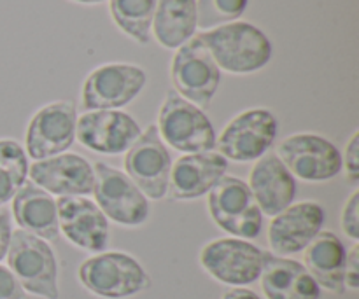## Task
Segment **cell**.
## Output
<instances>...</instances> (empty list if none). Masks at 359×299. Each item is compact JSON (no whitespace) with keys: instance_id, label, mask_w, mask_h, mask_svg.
Segmentation results:
<instances>
[{"instance_id":"1","label":"cell","mask_w":359,"mask_h":299,"mask_svg":"<svg viewBox=\"0 0 359 299\" xmlns=\"http://www.w3.org/2000/svg\"><path fill=\"white\" fill-rule=\"evenodd\" d=\"M202 41L219 70L230 74H252L272 58V44L258 27L245 21H231L202 32Z\"/></svg>"},{"instance_id":"2","label":"cell","mask_w":359,"mask_h":299,"mask_svg":"<svg viewBox=\"0 0 359 299\" xmlns=\"http://www.w3.org/2000/svg\"><path fill=\"white\" fill-rule=\"evenodd\" d=\"M79 282L88 293L104 299H126L151 286L149 275L126 252H98L84 259L77 270Z\"/></svg>"},{"instance_id":"3","label":"cell","mask_w":359,"mask_h":299,"mask_svg":"<svg viewBox=\"0 0 359 299\" xmlns=\"http://www.w3.org/2000/svg\"><path fill=\"white\" fill-rule=\"evenodd\" d=\"M7 268L25 293L42 299H58V263L51 245L35 235L16 230L11 235Z\"/></svg>"},{"instance_id":"4","label":"cell","mask_w":359,"mask_h":299,"mask_svg":"<svg viewBox=\"0 0 359 299\" xmlns=\"http://www.w3.org/2000/svg\"><path fill=\"white\" fill-rule=\"evenodd\" d=\"M156 128L163 142L184 154L207 153L216 147V132L205 112L174 90L161 104Z\"/></svg>"},{"instance_id":"5","label":"cell","mask_w":359,"mask_h":299,"mask_svg":"<svg viewBox=\"0 0 359 299\" xmlns=\"http://www.w3.org/2000/svg\"><path fill=\"white\" fill-rule=\"evenodd\" d=\"M93 196L98 209L112 223L125 228L142 226L149 219V200L125 172L97 161L93 165Z\"/></svg>"},{"instance_id":"6","label":"cell","mask_w":359,"mask_h":299,"mask_svg":"<svg viewBox=\"0 0 359 299\" xmlns=\"http://www.w3.org/2000/svg\"><path fill=\"white\" fill-rule=\"evenodd\" d=\"M209 214L216 226L233 238L252 240L262 235L263 214L248 182L224 175L209 193Z\"/></svg>"},{"instance_id":"7","label":"cell","mask_w":359,"mask_h":299,"mask_svg":"<svg viewBox=\"0 0 359 299\" xmlns=\"http://www.w3.org/2000/svg\"><path fill=\"white\" fill-rule=\"evenodd\" d=\"M266 251L242 238H217L200 251V265L217 282L245 287L259 280Z\"/></svg>"},{"instance_id":"8","label":"cell","mask_w":359,"mask_h":299,"mask_svg":"<svg viewBox=\"0 0 359 299\" xmlns=\"http://www.w3.org/2000/svg\"><path fill=\"white\" fill-rule=\"evenodd\" d=\"M172 84L175 93L203 109L210 107L221 83V70L198 37H191L175 49L170 63Z\"/></svg>"},{"instance_id":"9","label":"cell","mask_w":359,"mask_h":299,"mask_svg":"<svg viewBox=\"0 0 359 299\" xmlns=\"http://www.w3.org/2000/svg\"><path fill=\"white\" fill-rule=\"evenodd\" d=\"M277 132L279 123L269 109H248L224 126L216 139V147L226 160L251 163L269 153L276 142Z\"/></svg>"},{"instance_id":"10","label":"cell","mask_w":359,"mask_h":299,"mask_svg":"<svg viewBox=\"0 0 359 299\" xmlns=\"http://www.w3.org/2000/svg\"><path fill=\"white\" fill-rule=\"evenodd\" d=\"M147 83L146 70L132 63H105L88 74L83 84L84 111H121Z\"/></svg>"},{"instance_id":"11","label":"cell","mask_w":359,"mask_h":299,"mask_svg":"<svg viewBox=\"0 0 359 299\" xmlns=\"http://www.w3.org/2000/svg\"><path fill=\"white\" fill-rule=\"evenodd\" d=\"M277 156L293 177L326 182L342 172V154L328 139L316 133H294L277 147Z\"/></svg>"},{"instance_id":"12","label":"cell","mask_w":359,"mask_h":299,"mask_svg":"<svg viewBox=\"0 0 359 299\" xmlns=\"http://www.w3.org/2000/svg\"><path fill=\"white\" fill-rule=\"evenodd\" d=\"M77 109L72 100L44 105L32 116L25 135V153L34 161L67 153L76 140Z\"/></svg>"},{"instance_id":"13","label":"cell","mask_w":359,"mask_h":299,"mask_svg":"<svg viewBox=\"0 0 359 299\" xmlns=\"http://www.w3.org/2000/svg\"><path fill=\"white\" fill-rule=\"evenodd\" d=\"M125 170L147 200H161L167 196L172 158L158 133L156 125H149V128L140 133L135 144L126 151Z\"/></svg>"},{"instance_id":"14","label":"cell","mask_w":359,"mask_h":299,"mask_svg":"<svg viewBox=\"0 0 359 299\" xmlns=\"http://www.w3.org/2000/svg\"><path fill=\"white\" fill-rule=\"evenodd\" d=\"M142 130L123 111H88L77 118L76 140L98 154L118 156L135 144Z\"/></svg>"},{"instance_id":"15","label":"cell","mask_w":359,"mask_h":299,"mask_svg":"<svg viewBox=\"0 0 359 299\" xmlns=\"http://www.w3.org/2000/svg\"><path fill=\"white\" fill-rule=\"evenodd\" d=\"M60 233L76 247L88 252H104L111 238L109 219L97 203L86 196H60L56 200Z\"/></svg>"},{"instance_id":"16","label":"cell","mask_w":359,"mask_h":299,"mask_svg":"<svg viewBox=\"0 0 359 299\" xmlns=\"http://www.w3.org/2000/svg\"><path fill=\"white\" fill-rule=\"evenodd\" d=\"M325 209L318 202H300L272 217L269 226V245L272 254L290 258L300 254L323 231Z\"/></svg>"},{"instance_id":"17","label":"cell","mask_w":359,"mask_h":299,"mask_svg":"<svg viewBox=\"0 0 359 299\" xmlns=\"http://www.w3.org/2000/svg\"><path fill=\"white\" fill-rule=\"evenodd\" d=\"M28 177L35 186L55 196H86L93 191V165L79 154L63 153L34 161Z\"/></svg>"},{"instance_id":"18","label":"cell","mask_w":359,"mask_h":299,"mask_svg":"<svg viewBox=\"0 0 359 299\" xmlns=\"http://www.w3.org/2000/svg\"><path fill=\"white\" fill-rule=\"evenodd\" d=\"M228 160L216 151L184 154L170 170L167 196L174 202L202 198L226 175Z\"/></svg>"},{"instance_id":"19","label":"cell","mask_w":359,"mask_h":299,"mask_svg":"<svg viewBox=\"0 0 359 299\" xmlns=\"http://www.w3.org/2000/svg\"><path fill=\"white\" fill-rule=\"evenodd\" d=\"M248 186L256 205L269 217L293 205L297 196V181L276 153H266L256 160Z\"/></svg>"},{"instance_id":"20","label":"cell","mask_w":359,"mask_h":299,"mask_svg":"<svg viewBox=\"0 0 359 299\" xmlns=\"http://www.w3.org/2000/svg\"><path fill=\"white\" fill-rule=\"evenodd\" d=\"M11 202L13 217L20 230L46 242L60 240L56 200L48 191L35 186L32 181H27Z\"/></svg>"},{"instance_id":"21","label":"cell","mask_w":359,"mask_h":299,"mask_svg":"<svg viewBox=\"0 0 359 299\" xmlns=\"http://www.w3.org/2000/svg\"><path fill=\"white\" fill-rule=\"evenodd\" d=\"M262 291L266 299H319L321 287L302 263L266 252L263 265Z\"/></svg>"},{"instance_id":"22","label":"cell","mask_w":359,"mask_h":299,"mask_svg":"<svg viewBox=\"0 0 359 299\" xmlns=\"http://www.w3.org/2000/svg\"><path fill=\"white\" fill-rule=\"evenodd\" d=\"M347 249L332 231H321L304 251V266L321 289L344 294Z\"/></svg>"},{"instance_id":"23","label":"cell","mask_w":359,"mask_h":299,"mask_svg":"<svg viewBox=\"0 0 359 299\" xmlns=\"http://www.w3.org/2000/svg\"><path fill=\"white\" fill-rule=\"evenodd\" d=\"M196 28V0H156L151 32L158 44L181 48L195 37Z\"/></svg>"},{"instance_id":"24","label":"cell","mask_w":359,"mask_h":299,"mask_svg":"<svg viewBox=\"0 0 359 299\" xmlns=\"http://www.w3.org/2000/svg\"><path fill=\"white\" fill-rule=\"evenodd\" d=\"M156 0H109L116 27L139 44H147Z\"/></svg>"},{"instance_id":"25","label":"cell","mask_w":359,"mask_h":299,"mask_svg":"<svg viewBox=\"0 0 359 299\" xmlns=\"http://www.w3.org/2000/svg\"><path fill=\"white\" fill-rule=\"evenodd\" d=\"M28 156L11 139H0V207L14 198L28 179Z\"/></svg>"},{"instance_id":"26","label":"cell","mask_w":359,"mask_h":299,"mask_svg":"<svg viewBox=\"0 0 359 299\" xmlns=\"http://www.w3.org/2000/svg\"><path fill=\"white\" fill-rule=\"evenodd\" d=\"M249 0H196V27L203 32L237 21Z\"/></svg>"},{"instance_id":"27","label":"cell","mask_w":359,"mask_h":299,"mask_svg":"<svg viewBox=\"0 0 359 299\" xmlns=\"http://www.w3.org/2000/svg\"><path fill=\"white\" fill-rule=\"evenodd\" d=\"M340 224H342V231L351 238V240H359V191L353 193L349 200L346 202L342 209V216H340Z\"/></svg>"},{"instance_id":"28","label":"cell","mask_w":359,"mask_h":299,"mask_svg":"<svg viewBox=\"0 0 359 299\" xmlns=\"http://www.w3.org/2000/svg\"><path fill=\"white\" fill-rule=\"evenodd\" d=\"M346 167V175L351 184L359 182V132H354L346 147V158H342V168Z\"/></svg>"},{"instance_id":"29","label":"cell","mask_w":359,"mask_h":299,"mask_svg":"<svg viewBox=\"0 0 359 299\" xmlns=\"http://www.w3.org/2000/svg\"><path fill=\"white\" fill-rule=\"evenodd\" d=\"M344 287L353 293L359 289V245L354 244L347 251L346 268H344Z\"/></svg>"},{"instance_id":"30","label":"cell","mask_w":359,"mask_h":299,"mask_svg":"<svg viewBox=\"0 0 359 299\" xmlns=\"http://www.w3.org/2000/svg\"><path fill=\"white\" fill-rule=\"evenodd\" d=\"M0 299H25V291L7 266L0 265Z\"/></svg>"},{"instance_id":"31","label":"cell","mask_w":359,"mask_h":299,"mask_svg":"<svg viewBox=\"0 0 359 299\" xmlns=\"http://www.w3.org/2000/svg\"><path fill=\"white\" fill-rule=\"evenodd\" d=\"M11 235H13V226H11L9 212H0V261L7 256L11 244Z\"/></svg>"},{"instance_id":"32","label":"cell","mask_w":359,"mask_h":299,"mask_svg":"<svg viewBox=\"0 0 359 299\" xmlns=\"http://www.w3.org/2000/svg\"><path fill=\"white\" fill-rule=\"evenodd\" d=\"M223 299H262L255 291L245 289V287H233L223 294Z\"/></svg>"},{"instance_id":"33","label":"cell","mask_w":359,"mask_h":299,"mask_svg":"<svg viewBox=\"0 0 359 299\" xmlns=\"http://www.w3.org/2000/svg\"><path fill=\"white\" fill-rule=\"evenodd\" d=\"M72 2H77V4H102V2H105V0H72Z\"/></svg>"}]
</instances>
